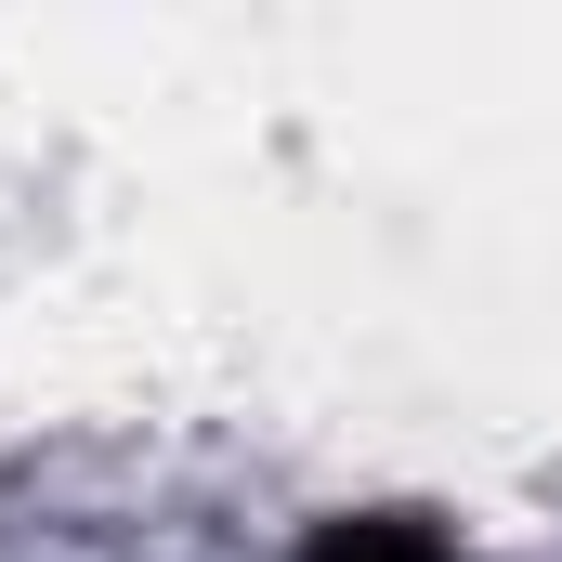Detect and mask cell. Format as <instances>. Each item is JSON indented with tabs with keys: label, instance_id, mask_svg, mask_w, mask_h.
<instances>
[{
	"label": "cell",
	"instance_id": "obj_1",
	"mask_svg": "<svg viewBox=\"0 0 562 562\" xmlns=\"http://www.w3.org/2000/svg\"><path fill=\"white\" fill-rule=\"evenodd\" d=\"M288 562H471V550L431 510H327V524H301Z\"/></svg>",
	"mask_w": 562,
	"mask_h": 562
}]
</instances>
